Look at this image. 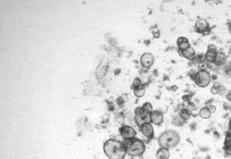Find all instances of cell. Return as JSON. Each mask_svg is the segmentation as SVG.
<instances>
[{"label":"cell","instance_id":"e575fe53","mask_svg":"<svg viewBox=\"0 0 231 159\" xmlns=\"http://www.w3.org/2000/svg\"><path fill=\"white\" fill-rule=\"evenodd\" d=\"M230 66H231V60H230Z\"/></svg>","mask_w":231,"mask_h":159},{"label":"cell","instance_id":"9c48e42d","mask_svg":"<svg viewBox=\"0 0 231 159\" xmlns=\"http://www.w3.org/2000/svg\"><path fill=\"white\" fill-rule=\"evenodd\" d=\"M164 115L163 112L158 110H154L151 113V123L156 126H160L163 122Z\"/></svg>","mask_w":231,"mask_h":159},{"label":"cell","instance_id":"5bb4252c","mask_svg":"<svg viewBox=\"0 0 231 159\" xmlns=\"http://www.w3.org/2000/svg\"><path fill=\"white\" fill-rule=\"evenodd\" d=\"M170 157L169 150L164 148V147H159L156 152V157L157 159H169Z\"/></svg>","mask_w":231,"mask_h":159},{"label":"cell","instance_id":"836d02e7","mask_svg":"<svg viewBox=\"0 0 231 159\" xmlns=\"http://www.w3.org/2000/svg\"><path fill=\"white\" fill-rule=\"evenodd\" d=\"M229 128H230L231 129V118L229 120Z\"/></svg>","mask_w":231,"mask_h":159},{"label":"cell","instance_id":"3957f363","mask_svg":"<svg viewBox=\"0 0 231 159\" xmlns=\"http://www.w3.org/2000/svg\"><path fill=\"white\" fill-rule=\"evenodd\" d=\"M126 154L131 157H142L144 154L146 146L142 140L138 138L123 140Z\"/></svg>","mask_w":231,"mask_h":159},{"label":"cell","instance_id":"52a82bcc","mask_svg":"<svg viewBox=\"0 0 231 159\" xmlns=\"http://www.w3.org/2000/svg\"><path fill=\"white\" fill-rule=\"evenodd\" d=\"M141 66L145 69H149L155 62V58L152 53L145 52L142 54L140 58Z\"/></svg>","mask_w":231,"mask_h":159},{"label":"cell","instance_id":"ac0fdd59","mask_svg":"<svg viewBox=\"0 0 231 159\" xmlns=\"http://www.w3.org/2000/svg\"><path fill=\"white\" fill-rule=\"evenodd\" d=\"M218 52V51H217ZM217 52L207 51L205 54V60L207 63H213L215 62L216 58Z\"/></svg>","mask_w":231,"mask_h":159},{"label":"cell","instance_id":"30bf717a","mask_svg":"<svg viewBox=\"0 0 231 159\" xmlns=\"http://www.w3.org/2000/svg\"><path fill=\"white\" fill-rule=\"evenodd\" d=\"M210 28L211 27L208 21L205 19H203L197 21L195 24V31L199 33H202V35Z\"/></svg>","mask_w":231,"mask_h":159},{"label":"cell","instance_id":"8992f818","mask_svg":"<svg viewBox=\"0 0 231 159\" xmlns=\"http://www.w3.org/2000/svg\"><path fill=\"white\" fill-rule=\"evenodd\" d=\"M119 132L124 140L135 138L136 136L135 130L129 125H123L120 127L119 128Z\"/></svg>","mask_w":231,"mask_h":159},{"label":"cell","instance_id":"277c9868","mask_svg":"<svg viewBox=\"0 0 231 159\" xmlns=\"http://www.w3.org/2000/svg\"><path fill=\"white\" fill-rule=\"evenodd\" d=\"M193 80L195 85L200 88H206L210 84L211 76L207 70H200L196 72Z\"/></svg>","mask_w":231,"mask_h":159},{"label":"cell","instance_id":"484cf974","mask_svg":"<svg viewBox=\"0 0 231 159\" xmlns=\"http://www.w3.org/2000/svg\"><path fill=\"white\" fill-rule=\"evenodd\" d=\"M207 107L209 109V111L211 113H213L216 111V106L214 105H208L207 106Z\"/></svg>","mask_w":231,"mask_h":159},{"label":"cell","instance_id":"9a60e30c","mask_svg":"<svg viewBox=\"0 0 231 159\" xmlns=\"http://www.w3.org/2000/svg\"><path fill=\"white\" fill-rule=\"evenodd\" d=\"M226 59L227 56L224 52H223L222 51H218L216 58L214 64L218 66H222L223 64H224V63L226 61Z\"/></svg>","mask_w":231,"mask_h":159},{"label":"cell","instance_id":"1f68e13d","mask_svg":"<svg viewBox=\"0 0 231 159\" xmlns=\"http://www.w3.org/2000/svg\"><path fill=\"white\" fill-rule=\"evenodd\" d=\"M177 89V87L176 85H173L171 87V90L172 91H176Z\"/></svg>","mask_w":231,"mask_h":159},{"label":"cell","instance_id":"d6a6232c","mask_svg":"<svg viewBox=\"0 0 231 159\" xmlns=\"http://www.w3.org/2000/svg\"><path fill=\"white\" fill-rule=\"evenodd\" d=\"M229 32L231 35V23L229 24Z\"/></svg>","mask_w":231,"mask_h":159},{"label":"cell","instance_id":"7c38bea8","mask_svg":"<svg viewBox=\"0 0 231 159\" xmlns=\"http://www.w3.org/2000/svg\"><path fill=\"white\" fill-rule=\"evenodd\" d=\"M177 46L178 48V51H184L191 46L189 40L183 36H180L177 38Z\"/></svg>","mask_w":231,"mask_h":159},{"label":"cell","instance_id":"2e32d148","mask_svg":"<svg viewBox=\"0 0 231 159\" xmlns=\"http://www.w3.org/2000/svg\"><path fill=\"white\" fill-rule=\"evenodd\" d=\"M191 115H192L191 112L189 111V109L186 108H182L180 109L178 115L184 122L186 123L187 121L191 119Z\"/></svg>","mask_w":231,"mask_h":159},{"label":"cell","instance_id":"6da1fadb","mask_svg":"<svg viewBox=\"0 0 231 159\" xmlns=\"http://www.w3.org/2000/svg\"><path fill=\"white\" fill-rule=\"evenodd\" d=\"M105 155L109 159H124L126 154L123 142L115 139H109L103 146Z\"/></svg>","mask_w":231,"mask_h":159},{"label":"cell","instance_id":"5b68a950","mask_svg":"<svg viewBox=\"0 0 231 159\" xmlns=\"http://www.w3.org/2000/svg\"><path fill=\"white\" fill-rule=\"evenodd\" d=\"M134 120L136 123L141 127L143 124L147 123H151V113L148 112L141 107H138L134 110Z\"/></svg>","mask_w":231,"mask_h":159},{"label":"cell","instance_id":"83f0119b","mask_svg":"<svg viewBox=\"0 0 231 159\" xmlns=\"http://www.w3.org/2000/svg\"><path fill=\"white\" fill-rule=\"evenodd\" d=\"M210 92L213 94H214V95L218 94V88H216V87L213 86L210 89Z\"/></svg>","mask_w":231,"mask_h":159},{"label":"cell","instance_id":"4316f807","mask_svg":"<svg viewBox=\"0 0 231 159\" xmlns=\"http://www.w3.org/2000/svg\"><path fill=\"white\" fill-rule=\"evenodd\" d=\"M182 99H183L184 101L189 102L191 100L192 96H190L189 94H185V95L183 96V97H182Z\"/></svg>","mask_w":231,"mask_h":159},{"label":"cell","instance_id":"d6986e66","mask_svg":"<svg viewBox=\"0 0 231 159\" xmlns=\"http://www.w3.org/2000/svg\"><path fill=\"white\" fill-rule=\"evenodd\" d=\"M211 114V113L207 107V106L201 108L199 111V115L203 119H208L210 118Z\"/></svg>","mask_w":231,"mask_h":159},{"label":"cell","instance_id":"e0dca14e","mask_svg":"<svg viewBox=\"0 0 231 159\" xmlns=\"http://www.w3.org/2000/svg\"><path fill=\"white\" fill-rule=\"evenodd\" d=\"M133 93L134 96L138 98L142 97L144 96L146 93V87L143 84L139 85L133 88Z\"/></svg>","mask_w":231,"mask_h":159},{"label":"cell","instance_id":"603a6c76","mask_svg":"<svg viewBox=\"0 0 231 159\" xmlns=\"http://www.w3.org/2000/svg\"><path fill=\"white\" fill-rule=\"evenodd\" d=\"M226 93H227V89L226 88V87L221 85V86H219V88H218V94H219L220 96H222V95H224V94H227Z\"/></svg>","mask_w":231,"mask_h":159},{"label":"cell","instance_id":"cb8c5ba5","mask_svg":"<svg viewBox=\"0 0 231 159\" xmlns=\"http://www.w3.org/2000/svg\"><path fill=\"white\" fill-rule=\"evenodd\" d=\"M142 84V81L141 80V79H140L139 78H136L134 79L133 83H132V88H135V87H137Z\"/></svg>","mask_w":231,"mask_h":159},{"label":"cell","instance_id":"d590c367","mask_svg":"<svg viewBox=\"0 0 231 159\" xmlns=\"http://www.w3.org/2000/svg\"><path fill=\"white\" fill-rule=\"evenodd\" d=\"M229 93H231V90H230V91H229Z\"/></svg>","mask_w":231,"mask_h":159},{"label":"cell","instance_id":"8d00e7d4","mask_svg":"<svg viewBox=\"0 0 231 159\" xmlns=\"http://www.w3.org/2000/svg\"><path fill=\"white\" fill-rule=\"evenodd\" d=\"M230 76H231V72H230Z\"/></svg>","mask_w":231,"mask_h":159},{"label":"cell","instance_id":"4fadbf2b","mask_svg":"<svg viewBox=\"0 0 231 159\" xmlns=\"http://www.w3.org/2000/svg\"><path fill=\"white\" fill-rule=\"evenodd\" d=\"M178 53L181 56L191 60V61H192V60L196 57L195 51L194 50V49L192 46H191L190 48H188L187 50L184 51H178Z\"/></svg>","mask_w":231,"mask_h":159},{"label":"cell","instance_id":"f546056e","mask_svg":"<svg viewBox=\"0 0 231 159\" xmlns=\"http://www.w3.org/2000/svg\"><path fill=\"white\" fill-rule=\"evenodd\" d=\"M226 99L227 100H228L229 101L231 102V93H229V91L226 94Z\"/></svg>","mask_w":231,"mask_h":159},{"label":"cell","instance_id":"f1b7e54d","mask_svg":"<svg viewBox=\"0 0 231 159\" xmlns=\"http://www.w3.org/2000/svg\"><path fill=\"white\" fill-rule=\"evenodd\" d=\"M160 36V32L159 31H157V32H155L153 33V36L154 38H158Z\"/></svg>","mask_w":231,"mask_h":159},{"label":"cell","instance_id":"ffe728a7","mask_svg":"<svg viewBox=\"0 0 231 159\" xmlns=\"http://www.w3.org/2000/svg\"><path fill=\"white\" fill-rule=\"evenodd\" d=\"M185 123V122H184V121L180 118V117L179 115L176 116L173 120V124L176 127H181L184 125Z\"/></svg>","mask_w":231,"mask_h":159},{"label":"cell","instance_id":"7402d4cb","mask_svg":"<svg viewBox=\"0 0 231 159\" xmlns=\"http://www.w3.org/2000/svg\"><path fill=\"white\" fill-rule=\"evenodd\" d=\"M208 67V63L205 61V60H202V61L200 62L199 63V67L200 70H207Z\"/></svg>","mask_w":231,"mask_h":159},{"label":"cell","instance_id":"44dd1931","mask_svg":"<svg viewBox=\"0 0 231 159\" xmlns=\"http://www.w3.org/2000/svg\"><path fill=\"white\" fill-rule=\"evenodd\" d=\"M142 106V107L144 109V110H146V111L148 112L152 113L154 111L153 106H152V104L149 103V102H146V103H145Z\"/></svg>","mask_w":231,"mask_h":159},{"label":"cell","instance_id":"7a4b0ae2","mask_svg":"<svg viewBox=\"0 0 231 159\" xmlns=\"http://www.w3.org/2000/svg\"><path fill=\"white\" fill-rule=\"evenodd\" d=\"M180 141L179 134L174 130H168L162 132L157 140L159 147H164L169 150L176 147Z\"/></svg>","mask_w":231,"mask_h":159},{"label":"cell","instance_id":"ba28073f","mask_svg":"<svg viewBox=\"0 0 231 159\" xmlns=\"http://www.w3.org/2000/svg\"><path fill=\"white\" fill-rule=\"evenodd\" d=\"M140 130L142 132L143 135L148 139V142H150L151 140L154 138L155 132L154 127L151 123H147L143 124L139 128Z\"/></svg>","mask_w":231,"mask_h":159},{"label":"cell","instance_id":"8fae6325","mask_svg":"<svg viewBox=\"0 0 231 159\" xmlns=\"http://www.w3.org/2000/svg\"><path fill=\"white\" fill-rule=\"evenodd\" d=\"M224 154L228 156H231V129L229 128L226 132L224 146L222 147Z\"/></svg>","mask_w":231,"mask_h":159},{"label":"cell","instance_id":"d4e9b609","mask_svg":"<svg viewBox=\"0 0 231 159\" xmlns=\"http://www.w3.org/2000/svg\"><path fill=\"white\" fill-rule=\"evenodd\" d=\"M207 51H213V52H217V47L215 46L214 44H209L208 46V49H207Z\"/></svg>","mask_w":231,"mask_h":159},{"label":"cell","instance_id":"4dcf8cb0","mask_svg":"<svg viewBox=\"0 0 231 159\" xmlns=\"http://www.w3.org/2000/svg\"><path fill=\"white\" fill-rule=\"evenodd\" d=\"M213 86H214V87H216V88H219V86H221V84L220 83H219V82H214V83H213Z\"/></svg>","mask_w":231,"mask_h":159}]
</instances>
